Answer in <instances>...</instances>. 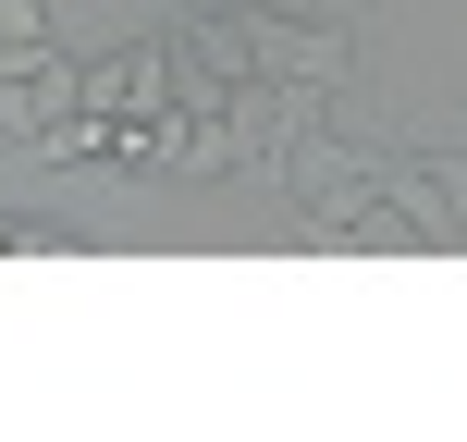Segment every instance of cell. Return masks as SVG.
Returning a JSON list of instances; mask_svg holds the SVG:
<instances>
[{
    "label": "cell",
    "instance_id": "obj_4",
    "mask_svg": "<svg viewBox=\"0 0 467 442\" xmlns=\"http://www.w3.org/2000/svg\"><path fill=\"white\" fill-rule=\"evenodd\" d=\"M74 74H87V62H25V74H0V148H37L49 123L74 111Z\"/></svg>",
    "mask_w": 467,
    "mask_h": 442
},
{
    "label": "cell",
    "instance_id": "obj_3",
    "mask_svg": "<svg viewBox=\"0 0 467 442\" xmlns=\"http://www.w3.org/2000/svg\"><path fill=\"white\" fill-rule=\"evenodd\" d=\"M172 62H185L172 37H136V49H111V62L74 74V98H87V111H172Z\"/></svg>",
    "mask_w": 467,
    "mask_h": 442
},
{
    "label": "cell",
    "instance_id": "obj_1",
    "mask_svg": "<svg viewBox=\"0 0 467 442\" xmlns=\"http://www.w3.org/2000/svg\"><path fill=\"white\" fill-rule=\"evenodd\" d=\"M369 185L406 210L419 246H467V160H443V148H369Z\"/></svg>",
    "mask_w": 467,
    "mask_h": 442
},
{
    "label": "cell",
    "instance_id": "obj_2",
    "mask_svg": "<svg viewBox=\"0 0 467 442\" xmlns=\"http://www.w3.org/2000/svg\"><path fill=\"white\" fill-rule=\"evenodd\" d=\"M246 74L345 87V74H357V37H345V25H296V13H246Z\"/></svg>",
    "mask_w": 467,
    "mask_h": 442
},
{
    "label": "cell",
    "instance_id": "obj_5",
    "mask_svg": "<svg viewBox=\"0 0 467 442\" xmlns=\"http://www.w3.org/2000/svg\"><path fill=\"white\" fill-rule=\"evenodd\" d=\"M0 37H49V13L37 0H0Z\"/></svg>",
    "mask_w": 467,
    "mask_h": 442
}]
</instances>
